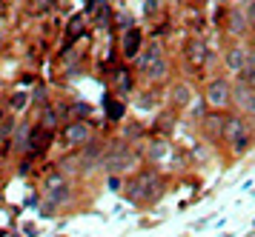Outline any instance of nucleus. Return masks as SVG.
Wrapping results in <instances>:
<instances>
[{
  "mask_svg": "<svg viewBox=\"0 0 255 237\" xmlns=\"http://www.w3.org/2000/svg\"><path fill=\"white\" fill-rule=\"evenodd\" d=\"M55 0H32V14H43Z\"/></svg>",
  "mask_w": 255,
  "mask_h": 237,
  "instance_id": "aec40b11",
  "label": "nucleus"
},
{
  "mask_svg": "<svg viewBox=\"0 0 255 237\" xmlns=\"http://www.w3.org/2000/svg\"><path fill=\"white\" fill-rule=\"evenodd\" d=\"M161 189H163L161 177L155 171H146V174H140L138 180L129 186V197H135V200H158Z\"/></svg>",
  "mask_w": 255,
  "mask_h": 237,
  "instance_id": "f257e3e1",
  "label": "nucleus"
},
{
  "mask_svg": "<svg viewBox=\"0 0 255 237\" xmlns=\"http://www.w3.org/2000/svg\"><path fill=\"white\" fill-rule=\"evenodd\" d=\"M244 86H247V89H253L255 91V66H247V72H244Z\"/></svg>",
  "mask_w": 255,
  "mask_h": 237,
  "instance_id": "6ab92c4d",
  "label": "nucleus"
},
{
  "mask_svg": "<svg viewBox=\"0 0 255 237\" xmlns=\"http://www.w3.org/2000/svg\"><path fill=\"white\" fill-rule=\"evenodd\" d=\"M230 29H232L235 34H238V32L244 29V17L238 14V11H232V14H230Z\"/></svg>",
  "mask_w": 255,
  "mask_h": 237,
  "instance_id": "412c9836",
  "label": "nucleus"
},
{
  "mask_svg": "<svg viewBox=\"0 0 255 237\" xmlns=\"http://www.w3.org/2000/svg\"><path fill=\"white\" fill-rule=\"evenodd\" d=\"M63 140L69 143V146H81L89 140V126L86 123H69L63 129Z\"/></svg>",
  "mask_w": 255,
  "mask_h": 237,
  "instance_id": "423d86ee",
  "label": "nucleus"
},
{
  "mask_svg": "<svg viewBox=\"0 0 255 237\" xmlns=\"http://www.w3.org/2000/svg\"><path fill=\"white\" fill-rule=\"evenodd\" d=\"M189 100H192V91L186 89V83H178L172 89V103L175 106H186Z\"/></svg>",
  "mask_w": 255,
  "mask_h": 237,
  "instance_id": "2eb2a0df",
  "label": "nucleus"
},
{
  "mask_svg": "<svg viewBox=\"0 0 255 237\" xmlns=\"http://www.w3.org/2000/svg\"><path fill=\"white\" fill-rule=\"evenodd\" d=\"M129 166H132V152H129L127 146H109V152L104 155V169L106 171H127Z\"/></svg>",
  "mask_w": 255,
  "mask_h": 237,
  "instance_id": "7ed1b4c3",
  "label": "nucleus"
},
{
  "mask_svg": "<svg viewBox=\"0 0 255 237\" xmlns=\"http://www.w3.org/2000/svg\"><path fill=\"white\" fill-rule=\"evenodd\" d=\"M224 137L232 143V149L238 152V155H244L247 149H250V143H253V132H250V126L244 123V120H227L224 123Z\"/></svg>",
  "mask_w": 255,
  "mask_h": 237,
  "instance_id": "f03ea898",
  "label": "nucleus"
},
{
  "mask_svg": "<svg viewBox=\"0 0 255 237\" xmlns=\"http://www.w3.org/2000/svg\"><path fill=\"white\" fill-rule=\"evenodd\" d=\"M250 66H255V52H253V55H250Z\"/></svg>",
  "mask_w": 255,
  "mask_h": 237,
  "instance_id": "393cba45",
  "label": "nucleus"
},
{
  "mask_svg": "<svg viewBox=\"0 0 255 237\" xmlns=\"http://www.w3.org/2000/svg\"><path fill=\"white\" fill-rule=\"evenodd\" d=\"M138 49H140V32L138 29H129L127 37H124V55L127 57H138Z\"/></svg>",
  "mask_w": 255,
  "mask_h": 237,
  "instance_id": "1a4fd4ad",
  "label": "nucleus"
},
{
  "mask_svg": "<svg viewBox=\"0 0 255 237\" xmlns=\"http://www.w3.org/2000/svg\"><path fill=\"white\" fill-rule=\"evenodd\" d=\"M55 120H58V117H55V112H43V129H52V126H55Z\"/></svg>",
  "mask_w": 255,
  "mask_h": 237,
  "instance_id": "5701e85b",
  "label": "nucleus"
},
{
  "mask_svg": "<svg viewBox=\"0 0 255 237\" xmlns=\"http://www.w3.org/2000/svg\"><path fill=\"white\" fill-rule=\"evenodd\" d=\"M26 103H29V97H26L23 91H17V94L12 97V109H23Z\"/></svg>",
  "mask_w": 255,
  "mask_h": 237,
  "instance_id": "4be33fe9",
  "label": "nucleus"
},
{
  "mask_svg": "<svg viewBox=\"0 0 255 237\" xmlns=\"http://www.w3.org/2000/svg\"><path fill=\"white\" fill-rule=\"evenodd\" d=\"M186 52H189V57H192V63H204L207 60V46L201 43V40H189V46H186Z\"/></svg>",
  "mask_w": 255,
  "mask_h": 237,
  "instance_id": "9b49d317",
  "label": "nucleus"
},
{
  "mask_svg": "<svg viewBox=\"0 0 255 237\" xmlns=\"http://www.w3.org/2000/svg\"><path fill=\"white\" fill-rule=\"evenodd\" d=\"M244 63H247V57H244L241 49H230V52H227V66H230L232 72H241Z\"/></svg>",
  "mask_w": 255,
  "mask_h": 237,
  "instance_id": "4468645a",
  "label": "nucleus"
},
{
  "mask_svg": "<svg viewBox=\"0 0 255 237\" xmlns=\"http://www.w3.org/2000/svg\"><path fill=\"white\" fill-rule=\"evenodd\" d=\"M124 100H118V97H112V94H106V114L112 117V120H121L124 117Z\"/></svg>",
  "mask_w": 255,
  "mask_h": 237,
  "instance_id": "f8f14e48",
  "label": "nucleus"
},
{
  "mask_svg": "<svg viewBox=\"0 0 255 237\" xmlns=\"http://www.w3.org/2000/svg\"><path fill=\"white\" fill-rule=\"evenodd\" d=\"M83 34V17H72L69 29H66V40H78Z\"/></svg>",
  "mask_w": 255,
  "mask_h": 237,
  "instance_id": "f3484780",
  "label": "nucleus"
},
{
  "mask_svg": "<svg viewBox=\"0 0 255 237\" xmlns=\"http://www.w3.org/2000/svg\"><path fill=\"white\" fill-rule=\"evenodd\" d=\"M143 72H146V78H149V80H161L163 75H166V60H163V57H158V60H155L152 66H146Z\"/></svg>",
  "mask_w": 255,
  "mask_h": 237,
  "instance_id": "dca6fc26",
  "label": "nucleus"
},
{
  "mask_svg": "<svg viewBox=\"0 0 255 237\" xmlns=\"http://www.w3.org/2000/svg\"><path fill=\"white\" fill-rule=\"evenodd\" d=\"M158 57H163V49H161V43H149V49L143 52V55L138 57V66L140 69H146V66H152Z\"/></svg>",
  "mask_w": 255,
  "mask_h": 237,
  "instance_id": "9d476101",
  "label": "nucleus"
},
{
  "mask_svg": "<svg viewBox=\"0 0 255 237\" xmlns=\"http://www.w3.org/2000/svg\"><path fill=\"white\" fill-rule=\"evenodd\" d=\"M46 197H49V206H60L69 200V186L60 180L58 174H49L46 180Z\"/></svg>",
  "mask_w": 255,
  "mask_h": 237,
  "instance_id": "39448f33",
  "label": "nucleus"
},
{
  "mask_svg": "<svg viewBox=\"0 0 255 237\" xmlns=\"http://www.w3.org/2000/svg\"><path fill=\"white\" fill-rule=\"evenodd\" d=\"M89 11H92V17L98 26H106L109 23V6H106V0H89Z\"/></svg>",
  "mask_w": 255,
  "mask_h": 237,
  "instance_id": "6e6552de",
  "label": "nucleus"
},
{
  "mask_svg": "<svg viewBox=\"0 0 255 237\" xmlns=\"http://www.w3.org/2000/svg\"><path fill=\"white\" fill-rule=\"evenodd\" d=\"M207 103L212 109H224L230 103V83L227 80H212L207 89Z\"/></svg>",
  "mask_w": 255,
  "mask_h": 237,
  "instance_id": "20e7f679",
  "label": "nucleus"
},
{
  "mask_svg": "<svg viewBox=\"0 0 255 237\" xmlns=\"http://www.w3.org/2000/svg\"><path fill=\"white\" fill-rule=\"evenodd\" d=\"M166 155H169V146H166L163 140H155V143L149 146V158L152 160H163Z\"/></svg>",
  "mask_w": 255,
  "mask_h": 237,
  "instance_id": "a211bd4d",
  "label": "nucleus"
},
{
  "mask_svg": "<svg viewBox=\"0 0 255 237\" xmlns=\"http://www.w3.org/2000/svg\"><path fill=\"white\" fill-rule=\"evenodd\" d=\"M235 100H238V106H241L247 114H253L255 117V91L247 89V86H241V89L235 91Z\"/></svg>",
  "mask_w": 255,
  "mask_h": 237,
  "instance_id": "0eeeda50",
  "label": "nucleus"
},
{
  "mask_svg": "<svg viewBox=\"0 0 255 237\" xmlns=\"http://www.w3.org/2000/svg\"><path fill=\"white\" fill-rule=\"evenodd\" d=\"M49 129H35V132H32V135H29V146L35 149V152H40V149L46 146L49 143Z\"/></svg>",
  "mask_w": 255,
  "mask_h": 237,
  "instance_id": "ddd939ff",
  "label": "nucleus"
},
{
  "mask_svg": "<svg viewBox=\"0 0 255 237\" xmlns=\"http://www.w3.org/2000/svg\"><path fill=\"white\" fill-rule=\"evenodd\" d=\"M247 23H250V26H255V0L247 6Z\"/></svg>",
  "mask_w": 255,
  "mask_h": 237,
  "instance_id": "b1692460",
  "label": "nucleus"
}]
</instances>
